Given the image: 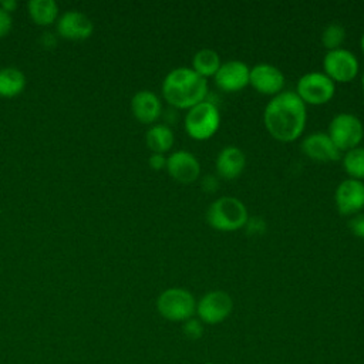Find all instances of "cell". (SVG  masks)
<instances>
[{
	"mask_svg": "<svg viewBox=\"0 0 364 364\" xmlns=\"http://www.w3.org/2000/svg\"><path fill=\"white\" fill-rule=\"evenodd\" d=\"M307 121L306 102L296 91H280L273 95L263 111V122L269 134L283 142L297 139Z\"/></svg>",
	"mask_w": 364,
	"mask_h": 364,
	"instance_id": "obj_1",
	"label": "cell"
},
{
	"mask_svg": "<svg viewBox=\"0 0 364 364\" xmlns=\"http://www.w3.org/2000/svg\"><path fill=\"white\" fill-rule=\"evenodd\" d=\"M162 95L175 108H186L206 100L208 80L192 67H176L162 81Z\"/></svg>",
	"mask_w": 364,
	"mask_h": 364,
	"instance_id": "obj_2",
	"label": "cell"
},
{
	"mask_svg": "<svg viewBox=\"0 0 364 364\" xmlns=\"http://www.w3.org/2000/svg\"><path fill=\"white\" fill-rule=\"evenodd\" d=\"M247 219L249 213L245 203L235 196H220L206 210L208 223L222 232L237 230L246 225Z\"/></svg>",
	"mask_w": 364,
	"mask_h": 364,
	"instance_id": "obj_3",
	"label": "cell"
},
{
	"mask_svg": "<svg viewBox=\"0 0 364 364\" xmlns=\"http://www.w3.org/2000/svg\"><path fill=\"white\" fill-rule=\"evenodd\" d=\"M185 131L193 139L205 141L210 138L220 125V112L215 102L203 100L191 107L183 119Z\"/></svg>",
	"mask_w": 364,
	"mask_h": 364,
	"instance_id": "obj_4",
	"label": "cell"
},
{
	"mask_svg": "<svg viewBox=\"0 0 364 364\" xmlns=\"http://www.w3.org/2000/svg\"><path fill=\"white\" fill-rule=\"evenodd\" d=\"M158 313L169 321H186L196 311V300L191 291L182 287H169L156 299Z\"/></svg>",
	"mask_w": 364,
	"mask_h": 364,
	"instance_id": "obj_5",
	"label": "cell"
},
{
	"mask_svg": "<svg viewBox=\"0 0 364 364\" xmlns=\"http://www.w3.org/2000/svg\"><path fill=\"white\" fill-rule=\"evenodd\" d=\"M328 136L340 151H348L358 146L364 136L361 119L351 112L336 114L328 124Z\"/></svg>",
	"mask_w": 364,
	"mask_h": 364,
	"instance_id": "obj_6",
	"label": "cell"
},
{
	"mask_svg": "<svg viewBox=\"0 0 364 364\" xmlns=\"http://www.w3.org/2000/svg\"><path fill=\"white\" fill-rule=\"evenodd\" d=\"M336 82L321 71L303 74L296 84V94L306 102L320 105L333 98Z\"/></svg>",
	"mask_w": 364,
	"mask_h": 364,
	"instance_id": "obj_7",
	"label": "cell"
},
{
	"mask_svg": "<svg viewBox=\"0 0 364 364\" xmlns=\"http://www.w3.org/2000/svg\"><path fill=\"white\" fill-rule=\"evenodd\" d=\"M233 310V300L223 290H212L205 293L196 301L198 318L205 324H219L229 317Z\"/></svg>",
	"mask_w": 364,
	"mask_h": 364,
	"instance_id": "obj_8",
	"label": "cell"
},
{
	"mask_svg": "<svg viewBox=\"0 0 364 364\" xmlns=\"http://www.w3.org/2000/svg\"><path fill=\"white\" fill-rule=\"evenodd\" d=\"M323 68V73L334 82H347L358 74V58L353 51L340 47L326 53Z\"/></svg>",
	"mask_w": 364,
	"mask_h": 364,
	"instance_id": "obj_9",
	"label": "cell"
},
{
	"mask_svg": "<svg viewBox=\"0 0 364 364\" xmlns=\"http://www.w3.org/2000/svg\"><path fill=\"white\" fill-rule=\"evenodd\" d=\"M334 200L341 215L353 216L360 213L364 208V182L354 178L341 181L336 188Z\"/></svg>",
	"mask_w": 364,
	"mask_h": 364,
	"instance_id": "obj_10",
	"label": "cell"
},
{
	"mask_svg": "<svg viewBox=\"0 0 364 364\" xmlns=\"http://www.w3.org/2000/svg\"><path fill=\"white\" fill-rule=\"evenodd\" d=\"M250 67L242 60H228L220 64L215 77L216 85L223 91H239L249 84Z\"/></svg>",
	"mask_w": 364,
	"mask_h": 364,
	"instance_id": "obj_11",
	"label": "cell"
},
{
	"mask_svg": "<svg viewBox=\"0 0 364 364\" xmlns=\"http://www.w3.org/2000/svg\"><path fill=\"white\" fill-rule=\"evenodd\" d=\"M249 84H252L253 88L262 94L276 95L283 91L284 75L276 65L269 63H259L250 67Z\"/></svg>",
	"mask_w": 364,
	"mask_h": 364,
	"instance_id": "obj_12",
	"label": "cell"
},
{
	"mask_svg": "<svg viewBox=\"0 0 364 364\" xmlns=\"http://www.w3.org/2000/svg\"><path fill=\"white\" fill-rule=\"evenodd\" d=\"M166 171L175 181L181 183H191L198 179L200 164L192 152L178 149L166 158Z\"/></svg>",
	"mask_w": 364,
	"mask_h": 364,
	"instance_id": "obj_13",
	"label": "cell"
},
{
	"mask_svg": "<svg viewBox=\"0 0 364 364\" xmlns=\"http://www.w3.org/2000/svg\"><path fill=\"white\" fill-rule=\"evenodd\" d=\"M94 31L91 18L78 10H68L57 20V33L67 40H85Z\"/></svg>",
	"mask_w": 364,
	"mask_h": 364,
	"instance_id": "obj_14",
	"label": "cell"
},
{
	"mask_svg": "<svg viewBox=\"0 0 364 364\" xmlns=\"http://www.w3.org/2000/svg\"><path fill=\"white\" fill-rule=\"evenodd\" d=\"M301 151L318 162H331L341 158V151L334 145L327 132H313L303 138Z\"/></svg>",
	"mask_w": 364,
	"mask_h": 364,
	"instance_id": "obj_15",
	"label": "cell"
},
{
	"mask_svg": "<svg viewBox=\"0 0 364 364\" xmlns=\"http://www.w3.org/2000/svg\"><path fill=\"white\" fill-rule=\"evenodd\" d=\"M131 111L138 121L151 124L159 118L162 112V104L155 92L149 90H141L136 91L131 98Z\"/></svg>",
	"mask_w": 364,
	"mask_h": 364,
	"instance_id": "obj_16",
	"label": "cell"
},
{
	"mask_svg": "<svg viewBox=\"0 0 364 364\" xmlns=\"http://www.w3.org/2000/svg\"><path fill=\"white\" fill-rule=\"evenodd\" d=\"M215 165L222 178L233 179L242 173L246 165V155L239 146L226 145L219 151Z\"/></svg>",
	"mask_w": 364,
	"mask_h": 364,
	"instance_id": "obj_17",
	"label": "cell"
},
{
	"mask_svg": "<svg viewBox=\"0 0 364 364\" xmlns=\"http://www.w3.org/2000/svg\"><path fill=\"white\" fill-rule=\"evenodd\" d=\"M145 142L152 152L165 154L172 148L175 135L168 124H154L145 134Z\"/></svg>",
	"mask_w": 364,
	"mask_h": 364,
	"instance_id": "obj_18",
	"label": "cell"
},
{
	"mask_svg": "<svg viewBox=\"0 0 364 364\" xmlns=\"http://www.w3.org/2000/svg\"><path fill=\"white\" fill-rule=\"evenodd\" d=\"M26 87V75L16 67H4L0 70V97L11 98L23 92Z\"/></svg>",
	"mask_w": 364,
	"mask_h": 364,
	"instance_id": "obj_19",
	"label": "cell"
},
{
	"mask_svg": "<svg viewBox=\"0 0 364 364\" xmlns=\"http://www.w3.org/2000/svg\"><path fill=\"white\" fill-rule=\"evenodd\" d=\"M27 9L31 20L38 26H50L58 17V6L54 0H30Z\"/></svg>",
	"mask_w": 364,
	"mask_h": 364,
	"instance_id": "obj_20",
	"label": "cell"
},
{
	"mask_svg": "<svg viewBox=\"0 0 364 364\" xmlns=\"http://www.w3.org/2000/svg\"><path fill=\"white\" fill-rule=\"evenodd\" d=\"M220 64L222 61L219 54L208 47L198 50L192 58V68L205 78L209 75H215Z\"/></svg>",
	"mask_w": 364,
	"mask_h": 364,
	"instance_id": "obj_21",
	"label": "cell"
},
{
	"mask_svg": "<svg viewBox=\"0 0 364 364\" xmlns=\"http://www.w3.org/2000/svg\"><path fill=\"white\" fill-rule=\"evenodd\" d=\"M344 171L354 179L364 178V146H355L348 151L341 158Z\"/></svg>",
	"mask_w": 364,
	"mask_h": 364,
	"instance_id": "obj_22",
	"label": "cell"
},
{
	"mask_svg": "<svg viewBox=\"0 0 364 364\" xmlns=\"http://www.w3.org/2000/svg\"><path fill=\"white\" fill-rule=\"evenodd\" d=\"M346 40V28L340 23H328L321 33V43L330 51L340 48Z\"/></svg>",
	"mask_w": 364,
	"mask_h": 364,
	"instance_id": "obj_23",
	"label": "cell"
},
{
	"mask_svg": "<svg viewBox=\"0 0 364 364\" xmlns=\"http://www.w3.org/2000/svg\"><path fill=\"white\" fill-rule=\"evenodd\" d=\"M182 331L183 334L191 338V340H198L202 337L203 334V323L199 318H188L186 321H183L182 324Z\"/></svg>",
	"mask_w": 364,
	"mask_h": 364,
	"instance_id": "obj_24",
	"label": "cell"
},
{
	"mask_svg": "<svg viewBox=\"0 0 364 364\" xmlns=\"http://www.w3.org/2000/svg\"><path fill=\"white\" fill-rule=\"evenodd\" d=\"M348 228L351 233L360 239H364V213H355L348 220Z\"/></svg>",
	"mask_w": 364,
	"mask_h": 364,
	"instance_id": "obj_25",
	"label": "cell"
},
{
	"mask_svg": "<svg viewBox=\"0 0 364 364\" xmlns=\"http://www.w3.org/2000/svg\"><path fill=\"white\" fill-rule=\"evenodd\" d=\"M13 27V17L0 7V37H6Z\"/></svg>",
	"mask_w": 364,
	"mask_h": 364,
	"instance_id": "obj_26",
	"label": "cell"
},
{
	"mask_svg": "<svg viewBox=\"0 0 364 364\" xmlns=\"http://www.w3.org/2000/svg\"><path fill=\"white\" fill-rule=\"evenodd\" d=\"M245 228L247 229V232H249V233L259 235V233L264 232L266 225H264L263 219H260V218H252V219L249 218V219H247V222H246V225H245Z\"/></svg>",
	"mask_w": 364,
	"mask_h": 364,
	"instance_id": "obj_27",
	"label": "cell"
},
{
	"mask_svg": "<svg viewBox=\"0 0 364 364\" xmlns=\"http://www.w3.org/2000/svg\"><path fill=\"white\" fill-rule=\"evenodd\" d=\"M148 164L149 166L154 169V171H161L164 168H166V156L164 154H155L152 152L149 159H148Z\"/></svg>",
	"mask_w": 364,
	"mask_h": 364,
	"instance_id": "obj_28",
	"label": "cell"
},
{
	"mask_svg": "<svg viewBox=\"0 0 364 364\" xmlns=\"http://www.w3.org/2000/svg\"><path fill=\"white\" fill-rule=\"evenodd\" d=\"M218 179L216 176L213 175H206L202 178V182H200V186L205 192H215L218 189Z\"/></svg>",
	"mask_w": 364,
	"mask_h": 364,
	"instance_id": "obj_29",
	"label": "cell"
},
{
	"mask_svg": "<svg viewBox=\"0 0 364 364\" xmlns=\"http://www.w3.org/2000/svg\"><path fill=\"white\" fill-rule=\"evenodd\" d=\"M40 43L44 47H53L55 44V37L51 33H43V36L40 38Z\"/></svg>",
	"mask_w": 364,
	"mask_h": 364,
	"instance_id": "obj_30",
	"label": "cell"
},
{
	"mask_svg": "<svg viewBox=\"0 0 364 364\" xmlns=\"http://www.w3.org/2000/svg\"><path fill=\"white\" fill-rule=\"evenodd\" d=\"M0 7L11 14L17 9V1L16 0H3V1H0Z\"/></svg>",
	"mask_w": 364,
	"mask_h": 364,
	"instance_id": "obj_31",
	"label": "cell"
},
{
	"mask_svg": "<svg viewBox=\"0 0 364 364\" xmlns=\"http://www.w3.org/2000/svg\"><path fill=\"white\" fill-rule=\"evenodd\" d=\"M360 46H361V50H363V53H364V31H363L361 38H360Z\"/></svg>",
	"mask_w": 364,
	"mask_h": 364,
	"instance_id": "obj_32",
	"label": "cell"
},
{
	"mask_svg": "<svg viewBox=\"0 0 364 364\" xmlns=\"http://www.w3.org/2000/svg\"><path fill=\"white\" fill-rule=\"evenodd\" d=\"M361 87L364 90V71H363V75H361Z\"/></svg>",
	"mask_w": 364,
	"mask_h": 364,
	"instance_id": "obj_33",
	"label": "cell"
},
{
	"mask_svg": "<svg viewBox=\"0 0 364 364\" xmlns=\"http://www.w3.org/2000/svg\"><path fill=\"white\" fill-rule=\"evenodd\" d=\"M202 364H213V363H210V361H205V363H202Z\"/></svg>",
	"mask_w": 364,
	"mask_h": 364,
	"instance_id": "obj_34",
	"label": "cell"
}]
</instances>
